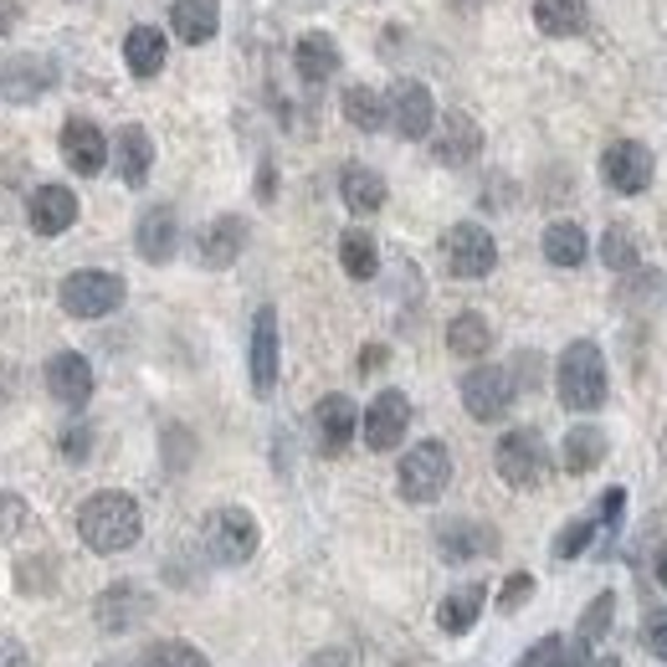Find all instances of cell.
I'll list each match as a JSON object with an SVG mask.
<instances>
[{
	"label": "cell",
	"mask_w": 667,
	"mask_h": 667,
	"mask_svg": "<svg viewBox=\"0 0 667 667\" xmlns=\"http://www.w3.org/2000/svg\"><path fill=\"white\" fill-rule=\"evenodd\" d=\"M139 529H145V514H139V504H133L129 494H119V488H103V494H93L78 508V534L93 555H119V549H129L133 539H139Z\"/></svg>",
	"instance_id": "1"
},
{
	"label": "cell",
	"mask_w": 667,
	"mask_h": 667,
	"mask_svg": "<svg viewBox=\"0 0 667 667\" xmlns=\"http://www.w3.org/2000/svg\"><path fill=\"white\" fill-rule=\"evenodd\" d=\"M555 390H560L565 411H600L606 406V360H600L596 339L565 345L560 370H555Z\"/></svg>",
	"instance_id": "2"
},
{
	"label": "cell",
	"mask_w": 667,
	"mask_h": 667,
	"mask_svg": "<svg viewBox=\"0 0 667 667\" xmlns=\"http://www.w3.org/2000/svg\"><path fill=\"white\" fill-rule=\"evenodd\" d=\"M452 482V452L447 441H416L396 467V488L406 504H437Z\"/></svg>",
	"instance_id": "3"
},
{
	"label": "cell",
	"mask_w": 667,
	"mask_h": 667,
	"mask_svg": "<svg viewBox=\"0 0 667 667\" xmlns=\"http://www.w3.org/2000/svg\"><path fill=\"white\" fill-rule=\"evenodd\" d=\"M494 467H498V478L508 482V488H539L549 472V447L545 437L534 427H514L498 437L494 447Z\"/></svg>",
	"instance_id": "4"
},
{
	"label": "cell",
	"mask_w": 667,
	"mask_h": 667,
	"mask_svg": "<svg viewBox=\"0 0 667 667\" xmlns=\"http://www.w3.org/2000/svg\"><path fill=\"white\" fill-rule=\"evenodd\" d=\"M123 278L119 272H103V267H82V272H72V278H62V313H72V319H108L113 308L123 303Z\"/></svg>",
	"instance_id": "5"
},
{
	"label": "cell",
	"mask_w": 667,
	"mask_h": 667,
	"mask_svg": "<svg viewBox=\"0 0 667 667\" xmlns=\"http://www.w3.org/2000/svg\"><path fill=\"white\" fill-rule=\"evenodd\" d=\"M441 257H447V272L462 282H478L498 267V241L488 237V227L478 221H457L447 237H441Z\"/></svg>",
	"instance_id": "6"
},
{
	"label": "cell",
	"mask_w": 667,
	"mask_h": 667,
	"mask_svg": "<svg viewBox=\"0 0 667 667\" xmlns=\"http://www.w3.org/2000/svg\"><path fill=\"white\" fill-rule=\"evenodd\" d=\"M600 180L616 190V196H641V190L657 180V160L641 139H611L606 155H600Z\"/></svg>",
	"instance_id": "7"
},
{
	"label": "cell",
	"mask_w": 667,
	"mask_h": 667,
	"mask_svg": "<svg viewBox=\"0 0 667 667\" xmlns=\"http://www.w3.org/2000/svg\"><path fill=\"white\" fill-rule=\"evenodd\" d=\"M206 545H211V555L221 565H247L257 555V545H262V529H257V519L247 514V508H216L211 524H206Z\"/></svg>",
	"instance_id": "8"
},
{
	"label": "cell",
	"mask_w": 667,
	"mask_h": 667,
	"mask_svg": "<svg viewBox=\"0 0 667 667\" xmlns=\"http://www.w3.org/2000/svg\"><path fill=\"white\" fill-rule=\"evenodd\" d=\"M514 375L504 365H478V370L462 375V406L472 421H504L508 406H514Z\"/></svg>",
	"instance_id": "9"
},
{
	"label": "cell",
	"mask_w": 667,
	"mask_h": 667,
	"mask_svg": "<svg viewBox=\"0 0 667 667\" xmlns=\"http://www.w3.org/2000/svg\"><path fill=\"white\" fill-rule=\"evenodd\" d=\"M386 123H396L400 139H427L431 123H437V103H431V88L416 78H400L386 98Z\"/></svg>",
	"instance_id": "10"
},
{
	"label": "cell",
	"mask_w": 667,
	"mask_h": 667,
	"mask_svg": "<svg viewBox=\"0 0 667 667\" xmlns=\"http://www.w3.org/2000/svg\"><path fill=\"white\" fill-rule=\"evenodd\" d=\"M57 78H62V67L52 62V57H11V62L0 67V98H11V103H37V98H47L57 88Z\"/></svg>",
	"instance_id": "11"
},
{
	"label": "cell",
	"mask_w": 667,
	"mask_h": 667,
	"mask_svg": "<svg viewBox=\"0 0 667 667\" xmlns=\"http://www.w3.org/2000/svg\"><path fill=\"white\" fill-rule=\"evenodd\" d=\"M365 447L370 452H390V447H400L406 441V427H411V400H406V390H380V396L370 400V411H365Z\"/></svg>",
	"instance_id": "12"
},
{
	"label": "cell",
	"mask_w": 667,
	"mask_h": 667,
	"mask_svg": "<svg viewBox=\"0 0 667 667\" xmlns=\"http://www.w3.org/2000/svg\"><path fill=\"white\" fill-rule=\"evenodd\" d=\"M360 431V411H355V400L349 396H323L313 406V437H319V452L323 457H339L355 441Z\"/></svg>",
	"instance_id": "13"
},
{
	"label": "cell",
	"mask_w": 667,
	"mask_h": 667,
	"mask_svg": "<svg viewBox=\"0 0 667 667\" xmlns=\"http://www.w3.org/2000/svg\"><path fill=\"white\" fill-rule=\"evenodd\" d=\"M47 390H52V400H62V406H88L93 400V365L82 360L78 349H62V355H52L47 360Z\"/></svg>",
	"instance_id": "14"
},
{
	"label": "cell",
	"mask_w": 667,
	"mask_h": 667,
	"mask_svg": "<svg viewBox=\"0 0 667 667\" xmlns=\"http://www.w3.org/2000/svg\"><path fill=\"white\" fill-rule=\"evenodd\" d=\"M498 549V534L488 524H472V519H447L437 529V555L447 565H467V560H482Z\"/></svg>",
	"instance_id": "15"
},
{
	"label": "cell",
	"mask_w": 667,
	"mask_h": 667,
	"mask_svg": "<svg viewBox=\"0 0 667 667\" xmlns=\"http://www.w3.org/2000/svg\"><path fill=\"white\" fill-rule=\"evenodd\" d=\"M133 247L155 267L170 262L175 247H180V216H175V206H149V211L139 216V227H133Z\"/></svg>",
	"instance_id": "16"
},
{
	"label": "cell",
	"mask_w": 667,
	"mask_h": 667,
	"mask_svg": "<svg viewBox=\"0 0 667 667\" xmlns=\"http://www.w3.org/2000/svg\"><path fill=\"white\" fill-rule=\"evenodd\" d=\"M149 616V596L145 586H133V580H119V586H108L93 606V621L103 631H133L139 621Z\"/></svg>",
	"instance_id": "17"
},
{
	"label": "cell",
	"mask_w": 667,
	"mask_h": 667,
	"mask_svg": "<svg viewBox=\"0 0 667 667\" xmlns=\"http://www.w3.org/2000/svg\"><path fill=\"white\" fill-rule=\"evenodd\" d=\"M278 386V308H257L252 319V390L272 396Z\"/></svg>",
	"instance_id": "18"
},
{
	"label": "cell",
	"mask_w": 667,
	"mask_h": 667,
	"mask_svg": "<svg viewBox=\"0 0 667 667\" xmlns=\"http://www.w3.org/2000/svg\"><path fill=\"white\" fill-rule=\"evenodd\" d=\"M31 231L37 237H62L72 221H78V196L67 186H41L31 190Z\"/></svg>",
	"instance_id": "19"
},
{
	"label": "cell",
	"mask_w": 667,
	"mask_h": 667,
	"mask_svg": "<svg viewBox=\"0 0 667 667\" xmlns=\"http://www.w3.org/2000/svg\"><path fill=\"white\" fill-rule=\"evenodd\" d=\"M478 149H482V129H478V119H467V113H447L437 139H431V155H437L441 165H472Z\"/></svg>",
	"instance_id": "20"
},
{
	"label": "cell",
	"mask_w": 667,
	"mask_h": 667,
	"mask_svg": "<svg viewBox=\"0 0 667 667\" xmlns=\"http://www.w3.org/2000/svg\"><path fill=\"white\" fill-rule=\"evenodd\" d=\"M62 160L72 165L78 175H98L108 160V145H103V129L88 119H67L62 123Z\"/></svg>",
	"instance_id": "21"
},
{
	"label": "cell",
	"mask_w": 667,
	"mask_h": 667,
	"mask_svg": "<svg viewBox=\"0 0 667 667\" xmlns=\"http://www.w3.org/2000/svg\"><path fill=\"white\" fill-rule=\"evenodd\" d=\"M170 31L186 41V47H206V41L221 31V0H175Z\"/></svg>",
	"instance_id": "22"
},
{
	"label": "cell",
	"mask_w": 667,
	"mask_h": 667,
	"mask_svg": "<svg viewBox=\"0 0 667 667\" xmlns=\"http://www.w3.org/2000/svg\"><path fill=\"white\" fill-rule=\"evenodd\" d=\"M293 67L303 82H329L334 72H339V41L329 37V31H303V37L293 41Z\"/></svg>",
	"instance_id": "23"
},
{
	"label": "cell",
	"mask_w": 667,
	"mask_h": 667,
	"mask_svg": "<svg viewBox=\"0 0 667 667\" xmlns=\"http://www.w3.org/2000/svg\"><path fill=\"white\" fill-rule=\"evenodd\" d=\"M241 247H247V221L241 216H216L211 227L200 231V262L216 267V272L237 262Z\"/></svg>",
	"instance_id": "24"
},
{
	"label": "cell",
	"mask_w": 667,
	"mask_h": 667,
	"mask_svg": "<svg viewBox=\"0 0 667 667\" xmlns=\"http://www.w3.org/2000/svg\"><path fill=\"white\" fill-rule=\"evenodd\" d=\"M113 165H119L123 186H145L149 170H155V139H149L139 123L119 129V139H113Z\"/></svg>",
	"instance_id": "25"
},
{
	"label": "cell",
	"mask_w": 667,
	"mask_h": 667,
	"mask_svg": "<svg viewBox=\"0 0 667 667\" xmlns=\"http://www.w3.org/2000/svg\"><path fill=\"white\" fill-rule=\"evenodd\" d=\"M606 452H611V441H606L600 427H570V437H565V447H560V462H565V472L586 478V472H596V467L606 462Z\"/></svg>",
	"instance_id": "26"
},
{
	"label": "cell",
	"mask_w": 667,
	"mask_h": 667,
	"mask_svg": "<svg viewBox=\"0 0 667 667\" xmlns=\"http://www.w3.org/2000/svg\"><path fill=\"white\" fill-rule=\"evenodd\" d=\"M339 196H345V206L355 216H375L380 206H386V180H380L370 165H345V175H339Z\"/></svg>",
	"instance_id": "27"
},
{
	"label": "cell",
	"mask_w": 667,
	"mask_h": 667,
	"mask_svg": "<svg viewBox=\"0 0 667 667\" xmlns=\"http://www.w3.org/2000/svg\"><path fill=\"white\" fill-rule=\"evenodd\" d=\"M534 27L545 37H580L590 27L586 0H534Z\"/></svg>",
	"instance_id": "28"
},
{
	"label": "cell",
	"mask_w": 667,
	"mask_h": 667,
	"mask_svg": "<svg viewBox=\"0 0 667 667\" xmlns=\"http://www.w3.org/2000/svg\"><path fill=\"white\" fill-rule=\"evenodd\" d=\"M611 616H616V596H611V590H600V596L586 606V616H580V631H575V653L565 647V667H580V663H586L590 647H596V641L611 631Z\"/></svg>",
	"instance_id": "29"
},
{
	"label": "cell",
	"mask_w": 667,
	"mask_h": 667,
	"mask_svg": "<svg viewBox=\"0 0 667 667\" xmlns=\"http://www.w3.org/2000/svg\"><path fill=\"white\" fill-rule=\"evenodd\" d=\"M482 600H488V586L452 590V596L437 606V627L447 631V637H462V631H472V627H478V616H482Z\"/></svg>",
	"instance_id": "30"
},
{
	"label": "cell",
	"mask_w": 667,
	"mask_h": 667,
	"mask_svg": "<svg viewBox=\"0 0 667 667\" xmlns=\"http://www.w3.org/2000/svg\"><path fill=\"white\" fill-rule=\"evenodd\" d=\"M165 31L155 27H133L129 37H123V62H129L133 78H160V67H165Z\"/></svg>",
	"instance_id": "31"
},
{
	"label": "cell",
	"mask_w": 667,
	"mask_h": 667,
	"mask_svg": "<svg viewBox=\"0 0 667 667\" xmlns=\"http://www.w3.org/2000/svg\"><path fill=\"white\" fill-rule=\"evenodd\" d=\"M488 345H494V329H488L482 313H457V319L447 323V349H452L457 360H482Z\"/></svg>",
	"instance_id": "32"
},
{
	"label": "cell",
	"mask_w": 667,
	"mask_h": 667,
	"mask_svg": "<svg viewBox=\"0 0 667 667\" xmlns=\"http://www.w3.org/2000/svg\"><path fill=\"white\" fill-rule=\"evenodd\" d=\"M339 267H345L355 282H370L375 272H380V247H375L370 231L355 227V231H345V237H339Z\"/></svg>",
	"instance_id": "33"
},
{
	"label": "cell",
	"mask_w": 667,
	"mask_h": 667,
	"mask_svg": "<svg viewBox=\"0 0 667 667\" xmlns=\"http://www.w3.org/2000/svg\"><path fill=\"white\" fill-rule=\"evenodd\" d=\"M586 252H590V241L575 221H555V227L545 231V257L555 267H580L586 262Z\"/></svg>",
	"instance_id": "34"
},
{
	"label": "cell",
	"mask_w": 667,
	"mask_h": 667,
	"mask_svg": "<svg viewBox=\"0 0 667 667\" xmlns=\"http://www.w3.org/2000/svg\"><path fill=\"white\" fill-rule=\"evenodd\" d=\"M345 119L365 133L386 129V98L375 93V88H365V82H355V88H345Z\"/></svg>",
	"instance_id": "35"
},
{
	"label": "cell",
	"mask_w": 667,
	"mask_h": 667,
	"mask_svg": "<svg viewBox=\"0 0 667 667\" xmlns=\"http://www.w3.org/2000/svg\"><path fill=\"white\" fill-rule=\"evenodd\" d=\"M600 262L611 267V272H637V241H631L627 227H606V237H600Z\"/></svg>",
	"instance_id": "36"
},
{
	"label": "cell",
	"mask_w": 667,
	"mask_h": 667,
	"mask_svg": "<svg viewBox=\"0 0 667 667\" xmlns=\"http://www.w3.org/2000/svg\"><path fill=\"white\" fill-rule=\"evenodd\" d=\"M133 667H211L190 641H155Z\"/></svg>",
	"instance_id": "37"
},
{
	"label": "cell",
	"mask_w": 667,
	"mask_h": 667,
	"mask_svg": "<svg viewBox=\"0 0 667 667\" xmlns=\"http://www.w3.org/2000/svg\"><path fill=\"white\" fill-rule=\"evenodd\" d=\"M590 539H596V524H590V519H570L560 534H555V560H575V555H586Z\"/></svg>",
	"instance_id": "38"
},
{
	"label": "cell",
	"mask_w": 667,
	"mask_h": 667,
	"mask_svg": "<svg viewBox=\"0 0 667 667\" xmlns=\"http://www.w3.org/2000/svg\"><path fill=\"white\" fill-rule=\"evenodd\" d=\"M565 647H570L565 637H539L529 653L519 657V667H565Z\"/></svg>",
	"instance_id": "39"
},
{
	"label": "cell",
	"mask_w": 667,
	"mask_h": 667,
	"mask_svg": "<svg viewBox=\"0 0 667 667\" xmlns=\"http://www.w3.org/2000/svg\"><path fill=\"white\" fill-rule=\"evenodd\" d=\"M529 596H534V575H529V570L508 575V580H504V590H498V611H504V616H514V611H519V606H524V600H529Z\"/></svg>",
	"instance_id": "40"
},
{
	"label": "cell",
	"mask_w": 667,
	"mask_h": 667,
	"mask_svg": "<svg viewBox=\"0 0 667 667\" xmlns=\"http://www.w3.org/2000/svg\"><path fill=\"white\" fill-rule=\"evenodd\" d=\"M57 447H62L67 462H88V452H93V427H82V421H78V427H67Z\"/></svg>",
	"instance_id": "41"
},
{
	"label": "cell",
	"mask_w": 667,
	"mask_h": 667,
	"mask_svg": "<svg viewBox=\"0 0 667 667\" xmlns=\"http://www.w3.org/2000/svg\"><path fill=\"white\" fill-rule=\"evenodd\" d=\"M621 514H627V488H606L600 494V529L616 534L621 529Z\"/></svg>",
	"instance_id": "42"
},
{
	"label": "cell",
	"mask_w": 667,
	"mask_h": 667,
	"mask_svg": "<svg viewBox=\"0 0 667 667\" xmlns=\"http://www.w3.org/2000/svg\"><path fill=\"white\" fill-rule=\"evenodd\" d=\"M27 498H16V494H0V534H16V529H27Z\"/></svg>",
	"instance_id": "43"
},
{
	"label": "cell",
	"mask_w": 667,
	"mask_h": 667,
	"mask_svg": "<svg viewBox=\"0 0 667 667\" xmlns=\"http://www.w3.org/2000/svg\"><path fill=\"white\" fill-rule=\"evenodd\" d=\"M308 667H355V663H349L345 647H323V653L308 657Z\"/></svg>",
	"instance_id": "44"
},
{
	"label": "cell",
	"mask_w": 667,
	"mask_h": 667,
	"mask_svg": "<svg viewBox=\"0 0 667 667\" xmlns=\"http://www.w3.org/2000/svg\"><path fill=\"white\" fill-rule=\"evenodd\" d=\"M0 667H27V653H21V641L0 637Z\"/></svg>",
	"instance_id": "45"
},
{
	"label": "cell",
	"mask_w": 667,
	"mask_h": 667,
	"mask_svg": "<svg viewBox=\"0 0 667 667\" xmlns=\"http://www.w3.org/2000/svg\"><path fill=\"white\" fill-rule=\"evenodd\" d=\"M647 641H653V653L667 663V621H647Z\"/></svg>",
	"instance_id": "46"
},
{
	"label": "cell",
	"mask_w": 667,
	"mask_h": 667,
	"mask_svg": "<svg viewBox=\"0 0 667 667\" xmlns=\"http://www.w3.org/2000/svg\"><path fill=\"white\" fill-rule=\"evenodd\" d=\"M16 16H21V0H0V37L16 27Z\"/></svg>",
	"instance_id": "47"
},
{
	"label": "cell",
	"mask_w": 667,
	"mask_h": 667,
	"mask_svg": "<svg viewBox=\"0 0 667 667\" xmlns=\"http://www.w3.org/2000/svg\"><path fill=\"white\" fill-rule=\"evenodd\" d=\"M380 365H386V345H370L360 355V370H380Z\"/></svg>",
	"instance_id": "48"
},
{
	"label": "cell",
	"mask_w": 667,
	"mask_h": 667,
	"mask_svg": "<svg viewBox=\"0 0 667 667\" xmlns=\"http://www.w3.org/2000/svg\"><path fill=\"white\" fill-rule=\"evenodd\" d=\"M257 200H272V165H262V175H257Z\"/></svg>",
	"instance_id": "49"
},
{
	"label": "cell",
	"mask_w": 667,
	"mask_h": 667,
	"mask_svg": "<svg viewBox=\"0 0 667 667\" xmlns=\"http://www.w3.org/2000/svg\"><path fill=\"white\" fill-rule=\"evenodd\" d=\"M657 580H663V586H667V555H663V560H657Z\"/></svg>",
	"instance_id": "50"
},
{
	"label": "cell",
	"mask_w": 667,
	"mask_h": 667,
	"mask_svg": "<svg viewBox=\"0 0 667 667\" xmlns=\"http://www.w3.org/2000/svg\"><path fill=\"white\" fill-rule=\"evenodd\" d=\"M586 667H621L616 657H600V663H586Z\"/></svg>",
	"instance_id": "51"
},
{
	"label": "cell",
	"mask_w": 667,
	"mask_h": 667,
	"mask_svg": "<svg viewBox=\"0 0 667 667\" xmlns=\"http://www.w3.org/2000/svg\"><path fill=\"white\" fill-rule=\"evenodd\" d=\"M452 6H462V11H472V6H478V0H452Z\"/></svg>",
	"instance_id": "52"
},
{
	"label": "cell",
	"mask_w": 667,
	"mask_h": 667,
	"mask_svg": "<svg viewBox=\"0 0 667 667\" xmlns=\"http://www.w3.org/2000/svg\"><path fill=\"white\" fill-rule=\"evenodd\" d=\"M103 667H119V663H103Z\"/></svg>",
	"instance_id": "53"
}]
</instances>
